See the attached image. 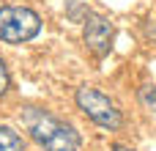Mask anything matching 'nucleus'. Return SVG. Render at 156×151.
Returning <instances> with one entry per match:
<instances>
[{
  "label": "nucleus",
  "mask_w": 156,
  "mask_h": 151,
  "mask_svg": "<svg viewBox=\"0 0 156 151\" xmlns=\"http://www.w3.org/2000/svg\"><path fill=\"white\" fill-rule=\"evenodd\" d=\"M19 121L44 151H80V146H82L80 132L44 107L25 105L19 113Z\"/></svg>",
  "instance_id": "f257e3e1"
},
{
  "label": "nucleus",
  "mask_w": 156,
  "mask_h": 151,
  "mask_svg": "<svg viewBox=\"0 0 156 151\" xmlns=\"http://www.w3.org/2000/svg\"><path fill=\"white\" fill-rule=\"evenodd\" d=\"M74 102H77V107L82 110V116H88L96 127L110 129V132H118V129L123 127V113H121L118 105H115L107 94H101L99 88H93V85H80L77 94H74Z\"/></svg>",
  "instance_id": "f03ea898"
},
{
  "label": "nucleus",
  "mask_w": 156,
  "mask_h": 151,
  "mask_svg": "<svg viewBox=\"0 0 156 151\" xmlns=\"http://www.w3.org/2000/svg\"><path fill=\"white\" fill-rule=\"evenodd\" d=\"M41 30V17L27 6H0V41L25 44Z\"/></svg>",
  "instance_id": "7ed1b4c3"
},
{
  "label": "nucleus",
  "mask_w": 156,
  "mask_h": 151,
  "mask_svg": "<svg viewBox=\"0 0 156 151\" xmlns=\"http://www.w3.org/2000/svg\"><path fill=\"white\" fill-rule=\"evenodd\" d=\"M112 39H115V25H112L104 14H88L85 28H82V41H85V47H88L96 58L110 55Z\"/></svg>",
  "instance_id": "20e7f679"
},
{
  "label": "nucleus",
  "mask_w": 156,
  "mask_h": 151,
  "mask_svg": "<svg viewBox=\"0 0 156 151\" xmlns=\"http://www.w3.org/2000/svg\"><path fill=\"white\" fill-rule=\"evenodd\" d=\"M25 143L11 127H0V151H22Z\"/></svg>",
  "instance_id": "39448f33"
},
{
  "label": "nucleus",
  "mask_w": 156,
  "mask_h": 151,
  "mask_svg": "<svg viewBox=\"0 0 156 151\" xmlns=\"http://www.w3.org/2000/svg\"><path fill=\"white\" fill-rule=\"evenodd\" d=\"M137 99H140V105H143L145 110L156 113V85H154V83H145V85H140V91H137Z\"/></svg>",
  "instance_id": "423d86ee"
},
{
  "label": "nucleus",
  "mask_w": 156,
  "mask_h": 151,
  "mask_svg": "<svg viewBox=\"0 0 156 151\" xmlns=\"http://www.w3.org/2000/svg\"><path fill=\"white\" fill-rule=\"evenodd\" d=\"M8 85H11V77H8V69H5V63L0 61V96L8 91Z\"/></svg>",
  "instance_id": "0eeeda50"
},
{
  "label": "nucleus",
  "mask_w": 156,
  "mask_h": 151,
  "mask_svg": "<svg viewBox=\"0 0 156 151\" xmlns=\"http://www.w3.org/2000/svg\"><path fill=\"white\" fill-rule=\"evenodd\" d=\"M112 151H134V149H126V146H112Z\"/></svg>",
  "instance_id": "6e6552de"
}]
</instances>
